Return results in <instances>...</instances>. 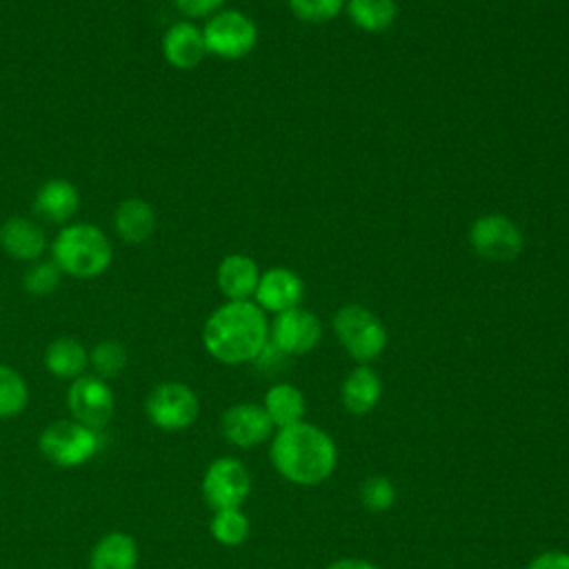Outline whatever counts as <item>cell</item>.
I'll return each mask as SVG.
<instances>
[{
  "label": "cell",
  "mask_w": 569,
  "mask_h": 569,
  "mask_svg": "<svg viewBox=\"0 0 569 569\" xmlns=\"http://www.w3.org/2000/svg\"><path fill=\"white\" fill-rule=\"evenodd\" d=\"M327 569H378V567L362 558H340V560L331 562Z\"/></svg>",
  "instance_id": "cell-32"
},
{
  "label": "cell",
  "mask_w": 569,
  "mask_h": 569,
  "mask_svg": "<svg viewBox=\"0 0 569 569\" xmlns=\"http://www.w3.org/2000/svg\"><path fill=\"white\" fill-rule=\"evenodd\" d=\"M51 260L76 280H93L102 276L113 260V247L107 233L93 222H67L49 244Z\"/></svg>",
  "instance_id": "cell-3"
},
{
  "label": "cell",
  "mask_w": 569,
  "mask_h": 569,
  "mask_svg": "<svg viewBox=\"0 0 569 569\" xmlns=\"http://www.w3.org/2000/svg\"><path fill=\"white\" fill-rule=\"evenodd\" d=\"M29 387L24 378L9 365H0V418H13L24 411Z\"/></svg>",
  "instance_id": "cell-24"
},
{
  "label": "cell",
  "mask_w": 569,
  "mask_h": 569,
  "mask_svg": "<svg viewBox=\"0 0 569 569\" xmlns=\"http://www.w3.org/2000/svg\"><path fill=\"white\" fill-rule=\"evenodd\" d=\"M302 293H305V284L296 271L287 267H271L260 273L253 302L262 311H271L276 316L287 309L300 307Z\"/></svg>",
  "instance_id": "cell-14"
},
{
  "label": "cell",
  "mask_w": 569,
  "mask_h": 569,
  "mask_svg": "<svg viewBox=\"0 0 569 569\" xmlns=\"http://www.w3.org/2000/svg\"><path fill=\"white\" fill-rule=\"evenodd\" d=\"M264 411L269 413L273 427H289L296 425L305 418L307 411V400L302 396V391L291 385V382H276L267 389L264 393V402H262Z\"/></svg>",
  "instance_id": "cell-22"
},
{
  "label": "cell",
  "mask_w": 569,
  "mask_h": 569,
  "mask_svg": "<svg viewBox=\"0 0 569 569\" xmlns=\"http://www.w3.org/2000/svg\"><path fill=\"white\" fill-rule=\"evenodd\" d=\"M345 7L351 22L367 33L387 31L398 16L396 0H347Z\"/></svg>",
  "instance_id": "cell-23"
},
{
  "label": "cell",
  "mask_w": 569,
  "mask_h": 569,
  "mask_svg": "<svg viewBox=\"0 0 569 569\" xmlns=\"http://www.w3.org/2000/svg\"><path fill=\"white\" fill-rule=\"evenodd\" d=\"M220 429L231 445L240 449H251L271 438L273 422L262 405L238 402L222 413Z\"/></svg>",
  "instance_id": "cell-12"
},
{
  "label": "cell",
  "mask_w": 569,
  "mask_h": 569,
  "mask_svg": "<svg viewBox=\"0 0 569 569\" xmlns=\"http://www.w3.org/2000/svg\"><path fill=\"white\" fill-rule=\"evenodd\" d=\"M211 536L224 545V547H236L247 540L249 536V518L242 513L240 507L236 509H218L211 518Z\"/></svg>",
  "instance_id": "cell-25"
},
{
  "label": "cell",
  "mask_w": 569,
  "mask_h": 569,
  "mask_svg": "<svg viewBox=\"0 0 569 569\" xmlns=\"http://www.w3.org/2000/svg\"><path fill=\"white\" fill-rule=\"evenodd\" d=\"M31 207L40 220L62 227L80 209V191L67 178H49L38 187Z\"/></svg>",
  "instance_id": "cell-16"
},
{
  "label": "cell",
  "mask_w": 569,
  "mask_h": 569,
  "mask_svg": "<svg viewBox=\"0 0 569 569\" xmlns=\"http://www.w3.org/2000/svg\"><path fill=\"white\" fill-rule=\"evenodd\" d=\"M62 282V271L56 267L53 260H36L22 276V287L27 293L36 298H44L53 293Z\"/></svg>",
  "instance_id": "cell-27"
},
{
  "label": "cell",
  "mask_w": 569,
  "mask_h": 569,
  "mask_svg": "<svg viewBox=\"0 0 569 569\" xmlns=\"http://www.w3.org/2000/svg\"><path fill=\"white\" fill-rule=\"evenodd\" d=\"M469 242L480 258L491 262H511L525 247L518 224L502 213L476 218L469 229Z\"/></svg>",
  "instance_id": "cell-8"
},
{
  "label": "cell",
  "mask_w": 569,
  "mask_h": 569,
  "mask_svg": "<svg viewBox=\"0 0 569 569\" xmlns=\"http://www.w3.org/2000/svg\"><path fill=\"white\" fill-rule=\"evenodd\" d=\"M347 0H287L291 13L305 22H327L333 20Z\"/></svg>",
  "instance_id": "cell-29"
},
{
  "label": "cell",
  "mask_w": 569,
  "mask_h": 569,
  "mask_svg": "<svg viewBox=\"0 0 569 569\" xmlns=\"http://www.w3.org/2000/svg\"><path fill=\"white\" fill-rule=\"evenodd\" d=\"M136 565L138 545L124 531L102 536L89 556V569H136Z\"/></svg>",
  "instance_id": "cell-21"
},
{
  "label": "cell",
  "mask_w": 569,
  "mask_h": 569,
  "mask_svg": "<svg viewBox=\"0 0 569 569\" xmlns=\"http://www.w3.org/2000/svg\"><path fill=\"white\" fill-rule=\"evenodd\" d=\"M87 365H89L87 347L71 336L51 340L44 351V367L56 378L76 380L84 373Z\"/></svg>",
  "instance_id": "cell-20"
},
{
  "label": "cell",
  "mask_w": 569,
  "mask_h": 569,
  "mask_svg": "<svg viewBox=\"0 0 569 569\" xmlns=\"http://www.w3.org/2000/svg\"><path fill=\"white\" fill-rule=\"evenodd\" d=\"M67 407L73 416V420L82 422L84 427L100 429L104 427L116 409V400L111 393V387L100 376H87L71 380L67 391Z\"/></svg>",
  "instance_id": "cell-10"
},
{
  "label": "cell",
  "mask_w": 569,
  "mask_h": 569,
  "mask_svg": "<svg viewBox=\"0 0 569 569\" xmlns=\"http://www.w3.org/2000/svg\"><path fill=\"white\" fill-rule=\"evenodd\" d=\"M227 0H171V4L187 18V20H198V18H209L216 11L224 7Z\"/></svg>",
  "instance_id": "cell-30"
},
{
  "label": "cell",
  "mask_w": 569,
  "mask_h": 569,
  "mask_svg": "<svg viewBox=\"0 0 569 569\" xmlns=\"http://www.w3.org/2000/svg\"><path fill=\"white\" fill-rule=\"evenodd\" d=\"M49 240L44 229L27 216H9L0 224V249L20 262H36L47 251Z\"/></svg>",
  "instance_id": "cell-15"
},
{
  "label": "cell",
  "mask_w": 569,
  "mask_h": 569,
  "mask_svg": "<svg viewBox=\"0 0 569 569\" xmlns=\"http://www.w3.org/2000/svg\"><path fill=\"white\" fill-rule=\"evenodd\" d=\"M158 227V216L144 198H124L113 211V231L124 244L147 242Z\"/></svg>",
  "instance_id": "cell-17"
},
{
  "label": "cell",
  "mask_w": 569,
  "mask_h": 569,
  "mask_svg": "<svg viewBox=\"0 0 569 569\" xmlns=\"http://www.w3.org/2000/svg\"><path fill=\"white\" fill-rule=\"evenodd\" d=\"M322 338V325L316 313L302 307L276 313L269 325V342L284 356H302L318 347Z\"/></svg>",
  "instance_id": "cell-11"
},
{
  "label": "cell",
  "mask_w": 569,
  "mask_h": 569,
  "mask_svg": "<svg viewBox=\"0 0 569 569\" xmlns=\"http://www.w3.org/2000/svg\"><path fill=\"white\" fill-rule=\"evenodd\" d=\"M260 280V269L247 253H229L216 269V284L227 300H251Z\"/></svg>",
  "instance_id": "cell-18"
},
{
  "label": "cell",
  "mask_w": 569,
  "mask_h": 569,
  "mask_svg": "<svg viewBox=\"0 0 569 569\" xmlns=\"http://www.w3.org/2000/svg\"><path fill=\"white\" fill-rule=\"evenodd\" d=\"M162 58L178 71H191L196 69L207 53L202 27H198L193 20H178L167 27L160 40Z\"/></svg>",
  "instance_id": "cell-13"
},
{
  "label": "cell",
  "mask_w": 569,
  "mask_h": 569,
  "mask_svg": "<svg viewBox=\"0 0 569 569\" xmlns=\"http://www.w3.org/2000/svg\"><path fill=\"white\" fill-rule=\"evenodd\" d=\"M382 396V380L369 365H358L347 373L340 387L342 407L353 416L369 413Z\"/></svg>",
  "instance_id": "cell-19"
},
{
  "label": "cell",
  "mask_w": 569,
  "mask_h": 569,
  "mask_svg": "<svg viewBox=\"0 0 569 569\" xmlns=\"http://www.w3.org/2000/svg\"><path fill=\"white\" fill-rule=\"evenodd\" d=\"M269 458L273 469L284 480L313 487L333 473L338 465V449L325 429L300 420L276 431L271 438Z\"/></svg>",
  "instance_id": "cell-2"
},
{
  "label": "cell",
  "mask_w": 569,
  "mask_h": 569,
  "mask_svg": "<svg viewBox=\"0 0 569 569\" xmlns=\"http://www.w3.org/2000/svg\"><path fill=\"white\" fill-rule=\"evenodd\" d=\"M333 333L342 349L360 365L376 360L387 347L382 320L362 305H342L333 316Z\"/></svg>",
  "instance_id": "cell-4"
},
{
  "label": "cell",
  "mask_w": 569,
  "mask_h": 569,
  "mask_svg": "<svg viewBox=\"0 0 569 569\" xmlns=\"http://www.w3.org/2000/svg\"><path fill=\"white\" fill-rule=\"evenodd\" d=\"M207 53L222 60H240L249 56L258 42L256 22L240 9H220L207 18L202 27Z\"/></svg>",
  "instance_id": "cell-6"
},
{
  "label": "cell",
  "mask_w": 569,
  "mask_h": 569,
  "mask_svg": "<svg viewBox=\"0 0 569 569\" xmlns=\"http://www.w3.org/2000/svg\"><path fill=\"white\" fill-rule=\"evenodd\" d=\"M38 445L49 462L58 467H80L98 453L100 436L98 429L84 427L82 422L69 418L47 425Z\"/></svg>",
  "instance_id": "cell-5"
},
{
  "label": "cell",
  "mask_w": 569,
  "mask_h": 569,
  "mask_svg": "<svg viewBox=\"0 0 569 569\" xmlns=\"http://www.w3.org/2000/svg\"><path fill=\"white\" fill-rule=\"evenodd\" d=\"M249 491L251 473L238 458L222 456L207 467L202 478V496L213 511L240 507Z\"/></svg>",
  "instance_id": "cell-9"
},
{
  "label": "cell",
  "mask_w": 569,
  "mask_h": 569,
  "mask_svg": "<svg viewBox=\"0 0 569 569\" xmlns=\"http://www.w3.org/2000/svg\"><path fill=\"white\" fill-rule=\"evenodd\" d=\"M527 569H569V553L567 551H542L536 556Z\"/></svg>",
  "instance_id": "cell-31"
},
{
  "label": "cell",
  "mask_w": 569,
  "mask_h": 569,
  "mask_svg": "<svg viewBox=\"0 0 569 569\" xmlns=\"http://www.w3.org/2000/svg\"><path fill=\"white\" fill-rule=\"evenodd\" d=\"M269 342V322L253 300H227L202 327V345L222 365L253 362Z\"/></svg>",
  "instance_id": "cell-1"
},
{
  "label": "cell",
  "mask_w": 569,
  "mask_h": 569,
  "mask_svg": "<svg viewBox=\"0 0 569 569\" xmlns=\"http://www.w3.org/2000/svg\"><path fill=\"white\" fill-rule=\"evenodd\" d=\"M149 420L164 431H182L191 427L200 413L196 391L184 382H160L151 389L144 402Z\"/></svg>",
  "instance_id": "cell-7"
},
{
  "label": "cell",
  "mask_w": 569,
  "mask_h": 569,
  "mask_svg": "<svg viewBox=\"0 0 569 569\" xmlns=\"http://www.w3.org/2000/svg\"><path fill=\"white\" fill-rule=\"evenodd\" d=\"M360 502L365 509L373 511V513H382L387 509H391V505L396 502V487L387 476H369L362 485H360Z\"/></svg>",
  "instance_id": "cell-28"
},
{
  "label": "cell",
  "mask_w": 569,
  "mask_h": 569,
  "mask_svg": "<svg viewBox=\"0 0 569 569\" xmlns=\"http://www.w3.org/2000/svg\"><path fill=\"white\" fill-rule=\"evenodd\" d=\"M89 365L102 380L116 378L127 367V349L120 340H100L89 353Z\"/></svg>",
  "instance_id": "cell-26"
}]
</instances>
